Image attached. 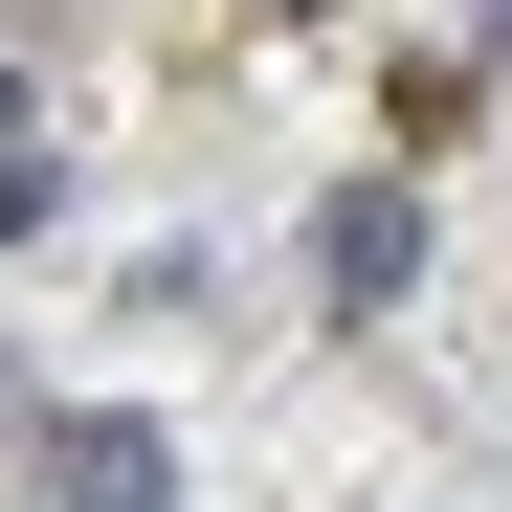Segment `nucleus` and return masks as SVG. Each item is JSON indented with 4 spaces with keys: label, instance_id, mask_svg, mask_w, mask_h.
<instances>
[{
    "label": "nucleus",
    "instance_id": "7ed1b4c3",
    "mask_svg": "<svg viewBox=\"0 0 512 512\" xmlns=\"http://www.w3.org/2000/svg\"><path fill=\"white\" fill-rule=\"evenodd\" d=\"M45 223V134H0V245H23Z\"/></svg>",
    "mask_w": 512,
    "mask_h": 512
},
{
    "label": "nucleus",
    "instance_id": "f257e3e1",
    "mask_svg": "<svg viewBox=\"0 0 512 512\" xmlns=\"http://www.w3.org/2000/svg\"><path fill=\"white\" fill-rule=\"evenodd\" d=\"M312 268H334V312H401V290H423V201H401V179H357V201L312 223Z\"/></svg>",
    "mask_w": 512,
    "mask_h": 512
},
{
    "label": "nucleus",
    "instance_id": "f03ea898",
    "mask_svg": "<svg viewBox=\"0 0 512 512\" xmlns=\"http://www.w3.org/2000/svg\"><path fill=\"white\" fill-rule=\"evenodd\" d=\"M45 490H67V512H156L179 446H156V423H45Z\"/></svg>",
    "mask_w": 512,
    "mask_h": 512
},
{
    "label": "nucleus",
    "instance_id": "20e7f679",
    "mask_svg": "<svg viewBox=\"0 0 512 512\" xmlns=\"http://www.w3.org/2000/svg\"><path fill=\"white\" fill-rule=\"evenodd\" d=\"M490 45H512V0H490Z\"/></svg>",
    "mask_w": 512,
    "mask_h": 512
}]
</instances>
